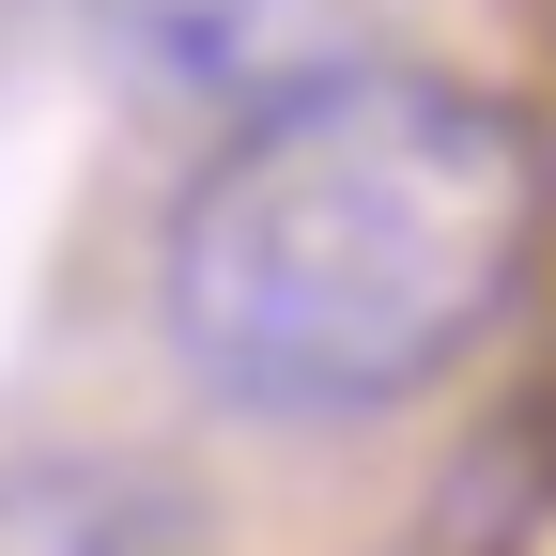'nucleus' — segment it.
Wrapping results in <instances>:
<instances>
[{"instance_id":"nucleus-1","label":"nucleus","mask_w":556,"mask_h":556,"mask_svg":"<svg viewBox=\"0 0 556 556\" xmlns=\"http://www.w3.org/2000/svg\"><path fill=\"white\" fill-rule=\"evenodd\" d=\"M541 248V139L417 62H325L309 93L232 124L170 201V356L232 417H387L464 371Z\"/></svg>"},{"instance_id":"nucleus-2","label":"nucleus","mask_w":556,"mask_h":556,"mask_svg":"<svg viewBox=\"0 0 556 556\" xmlns=\"http://www.w3.org/2000/svg\"><path fill=\"white\" fill-rule=\"evenodd\" d=\"M78 16L170 109H278L356 47V0H78Z\"/></svg>"},{"instance_id":"nucleus-3","label":"nucleus","mask_w":556,"mask_h":556,"mask_svg":"<svg viewBox=\"0 0 556 556\" xmlns=\"http://www.w3.org/2000/svg\"><path fill=\"white\" fill-rule=\"evenodd\" d=\"M0 556H201V495L139 448H16Z\"/></svg>"}]
</instances>
